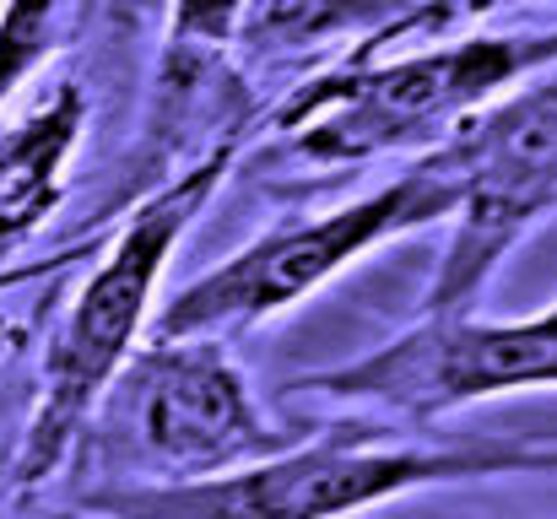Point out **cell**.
Here are the masks:
<instances>
[{
	"mask_svg": "<svg viewBox=\"0 0 557 519\" xmlns=\"http://www.w3.org/2000/svg\"><path fill=\"white\" fill-rule=\"evenodd\" d=\"M557 60V22L536 33H449L363 60H336L304 76L271 131L298 163L363 169L449 147L471 120Z\"/></svg>",
	"mask_w": 557,
	"mask_h": 519,
	"instance_id": "cell-1",
	"label": "cell"
},
{
	"mask_svg": "<svg viewBox=\"0 0 557 519\" xmlns=\"http://www.w3.org/2000/svg\"><path fill=\"white\" fill-rule=\"evenodd\" d=\"M238 158V141L206 147L163 184H152L98 255V265L71 293L54 336L44 346L38 368V406L22 433L16 482L33 493L49 477H60L65 460H76L82 433L92 428L103 395L125 373V362L152 342V320L163 304V276L185 244V233L200 222V211L216 200Z\"/></svg>",
	"mask_w": 557,
	"mask_h": 519,
	"instance_id": "cell-2",
	"label": "cell"
},
{
	"mask_svg": "<svg viewBox=\"0 0 557 519\" xmlns=\"http://www.w3.org/2000/svg\"><path fill=\"white\" fill-rule=\"evenodd\" d=\"M557 471V444L536 433H493L455 444L373 438V428H331L293 438L271 460L185 487H92L82 515L98 519H352L406 493H433L487 477Z\"/></svg>",
	"mask_w": 557,
	"mask_h": 519,
	"instance_id": "cell-3",
	"label": "cell"
},
{
	"mask_svg": "<svg viewBox=\"0 0 557 519\" xmlns=\"http://www.w3.org/2000/svg\"><path fill=\"white\" fill-rule=\"evenodd\" d=\"M455 206H460L455 158L444 147L422 152L369 195L298 217V222H276L244 249H233L227 260H216L211 271H200L174 298L158 304L152 336L158 342H185V336L227 342L238 331H260L293 314L298 304H309L320 287H331L352 265H363L384 244L449 222Z\"/></svg>",
	"mask_w": 557,
	"mask_h": 519,
	"instance_id": "cell-4",
	"label": "cell"
},
{
	"mask_svg": "<svg viewBox=\"0 0 557 519\" xmlns=\"http://www.w3.org/2000/svg\"><path fill=\"white\" fill-rule=\"evenodd\" d=\"M82 444L114 455L125 471L114 487H185L271 460L293 433L271 422L227 342L152 336L103 395Z\"/></svg>",
	"mask_w": 557,
	"mask_h": 519,
	"instance_id": "cell-5",
	"label": "cell"
},
{
	"mask_svg": "<svg viewBox=\"0 0 557 519\" xmlns=\"http://www.w3.org/2000/svg\"><path fill=\"white\" fill-rule=\"evenodd\" d=\"M460 173L455 233L422 298V320L476 314V298L525 233L557 211V60L525 76L449 147Z\"/></svg>",
	"mask_w": 557,
	"mask_h": 519,
	"instance_id": "cell-6",
	"label": "cell"
},
{
	"mask_svg": "<svg viewBox=\"0 0 557 519\" xmlns=\"http://www.w3.org/2000/svg\"><path fill=\"white\" fill-rule=\"evenodd\" d=\"M293 390L373 406L406 422H438L498 395L557 390V304L520 320L444 314L406 325L400 336L373 346L352 362L304 373Z\"/></svg>",
	"mask_w": 557,
	"mask_h": 519,
	"instance_id": "cell-7",
	"label": "cell"
},
{
	"mask_svg": "<svg viewBox=\"0 0 557 519\" xmlns=\"http://www.w3.org/2000/svg\"><path fill=\"white\" fill-rule=\"evenodd\" d=\"M92 98L82 82L49 87L22 120L0 131V249L33 238L65 200L71 163L87 141Z\"/></svg>",
	"mask_w": 557,
	"mask_h": 519,
	"instance_id": "cell-8",
	"label": "cell"
},
{
	"mask_svg": "<svg viewBox=\"0 0 557 519\" xmlns=\"http://www.w3.org/2000/svg\"><path fill=\"white\" fill-rule=\"evenodd\" d=\"M395 11L384 0H249L233 49L249 54L255 65H304L342 44L336 60L358 54L373 33H384Z\"/></svg>",
	"mask_w": 557,
	"mask_h": 519,
	"instance_id": "cell-9",
	"label": "cell"
},
{
	"mask_svg": "<svg viewBox=\"0 0 557 519\" xmlns=\"http://www.w3.org/2000/svg\"><path fill=\"white\" fill-rule=\"evenodd\" d=\"M244 11H249V0H169V27H163V109H169V131H180L189 120L195 87L211 82L216 60L233 49Z\"/></svg>",
	"mask_w": 557,
	"mask_h": 519,
	"instance_id": "cell-10",
	"label": "cell"
},
{
	"mask_svg": "<svg viewBox=\"0 0 557 519\" xmlns=\"http://www.w3.org/2000/svg\"><path fill=\"white\" fill-rule=\"evenodd\" d=\"M92 0H0V109L87 27Z\"/></svg>",
	"mask_w": 557,
	"mask_h": 519,
	"instance_id": "cell-11",
	"label": "cell"
},
{
	"mask_svg": "<svg viewBox=\"0 0 557 519\" xmlns=\"http://www.w3.org/2000/svg\"><path fill=\"white\" fill-rule=\"evenodd\" d=\"M525 5H547V0H411L384 33H373L369 44L347 60H363V54H384V49H400V44H422V38H449V33H466L487 16H504V11H525Z\"/></svg>",
	"mask_w": 557,
	"mask_h": 519,
	"instance_id": "cell-12",
	"label": "cell"
},
{
	"mask_svg": "<svg viewBox=\"0 0 557 519\" xmlns=\"http://www.w3.org/2000/svg\"><path fill=\"white\" fill-rule=\"evenodd\" d=\"M33 519H98V515H82V509H71V515H33Z\"/></svg>",
	"mask_w": 557,
	"mask_h": 519,
	"instance_id": "cell-13",
	"label": "cell"
},
{
	"mask_svg": "<svg viewBox=\"0 0 557 519\" xmlns=\"http://www.w3.org/2000/svg\"><path fill=\"white\" fill-rule=\"evenodd\" d=\"M384 5H389V11H395V16H400V11H406V5H411V0H384Z\"/></svg>",
	"mask_w": 557,
	"mask_h": 519,
	"instance_id": "cell-14",
	"label": "cell"
},
{
	"mask_svg": "<svg viewBox=\"0 0 557 519\" xmlns=\"http://www.w3.org/2000/svg\"><path fill=\"white\" fill-rule=\"evenodd\" d=\"M536 438H553V444H557V428H553V433H536Z\"/></svg>",
	"mask_w": 557,
	"mask_h": 519,
	"instance_id": "cell-15",
	"label": "cell"
}]
</instances>
